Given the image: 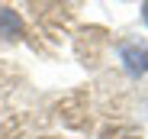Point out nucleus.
Segmentation results:
<instances>
[{
  "label": "nucleus",
  "instance_id": "7ed1b4c3",
  "mask_svg": "<svg viewBox=\"0 0 148 139\" xmlns=\"http://www.w3.org/2000/svg\"><path fill=\"white\" fill-rule=\"evenodd\" d=\"M142 19L148 23V3H142Z\"/></svg>",
  "mask_w": 148,
  "mask_h": 139
},
{
  "label": "nucleus",
  "instance_id": "f03ea898",
  "mask_svg": "<svg viewBox=\"0 0 148 139\" xmlns=\"http://www.w3.org/2000/svg\"><path fill=\"white\" fill-rule=\"evenodd\" d=\"M23 33H26L23 16L13 7H0V39H19Z\"/></svg>",
  "mask_w": 148,
  "mask_h": 139
},
{
  "label": "nucleus",
  "instance_id": "f257e3e1",
  "mask_svg": "<svg viewBox=\"0 0 148 139\" xmlns=\"http://www.w3.org/2000/svg\"><path fill=\"white\" fill-rule=\"evenodd\" d=\"M119 58H122V65H126V71H129L132 78H138V75L148 71V49H138V45H122V49H119Z\"/></svg>",
  "mask_w": 148,
  "mask_h": 139
}]
</instances>
